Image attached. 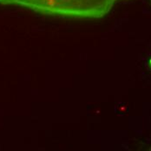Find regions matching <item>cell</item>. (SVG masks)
<instances>
[{"label":"cell","mask_w":151,"mask_h":151,"mask_svg":"<svg viewBox=\"0 0 151 151\" xmlns=\"http://www.w3.org/2000/svg\"><path fill=\"white\" fill-rule=\"evenodd\" d=\"M118 0H14L12 5L45 15L76 18H99L108 14Z\"/></svg>","instance_id":"6da1fadb"},{"label":"cell","mask_w":151,"mask_h":151,"mask_svg":"<svg viewBox=\"0 0 151 151\" xmlns=\"http://www.w3.org/2000/svg\"><path fill=\"white\" fill-rule=\"evenodd\" d=\"M14 0H0V4L2 5H12Z\"/></svg>","instance_id":"7a4b0ae2"},{"label":"cell","mask_w":151,"mask_h":151,"mask_svg":"<svg viewBox=\"0 0 151 151\" xmlns=\"http://www.w3.org/2000/svg\"><path fill=\"white\" fill-rule=\"evenodd\" d=\"M147 66H148L149 70H150L151 71V58H150L148 62H147Z\"/></svg>","instance_id":"3957f363"},{"label":"cell","mask_w":151,"mask_h":151,"mask_svg":"<svg viewBox=\"0 0 151 151\" xmlns=\"http://www.w3.org/2000/svg\"><path fill=\"white\" fill-rule=\"evenodd\" d=\"M150 150H151V147H150Z\"/></svg>","instance_id":"277c9868"},{"label":"cell","mask_w":151,"mask_h":151,"mask_svg":"<svg viewBox=\"0 0 151 151\" xmlns=\"http://www.w3.org/2000/svg\"><path fill=\"white\" fill-rule=\"evenodd\" d=\"M150 3H151V0H150Z\"/></svg>","instance_id":"5b68a950"}]
</instances>
